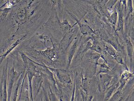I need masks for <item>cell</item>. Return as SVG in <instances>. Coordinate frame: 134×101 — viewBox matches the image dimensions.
<instances>
[{
    "mask_svg": "<svg viewBox=\"0 0 134 101\" xmlns=\"http://www.w3.org/2000/svg\"><path fill=\"white\" fill-rule=\"evenodd\" d=\"M130 77V74L129 72H125L122 74L121 78V88H122L124 87V84H125L127 80H128V78H129Z\"/></svg>",
    "mask_w": 134,
    "mask_h": 101,
    "instance_id": "6da1fadb",
    "label": "cell"
}]
</instances>
